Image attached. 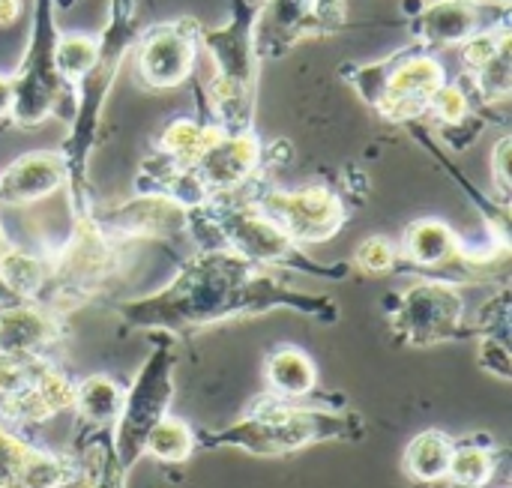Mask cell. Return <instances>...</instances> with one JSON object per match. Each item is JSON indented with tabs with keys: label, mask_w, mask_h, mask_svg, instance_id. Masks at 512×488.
Listing matches in <instances>:
<instances>
[{
	"label": "cell",
	"mask_w": 512,
	"mask_h": 488,
	"mask_svg": "<svg viewBox=\"0 0 512 488\" xmlns=\"http://www.w3.org/2000/svg\"><path fill=\"white\" fill-rule=\"evenodd\" d=\"M345 435H348L345 417L294 408L282 396H264L255 402L246 423L213 438V444H237L252 453L282 456V453L309 447L315 441H330V438H345Z\"/></svg>",
	"instance_id": "obj_1"
},
{
	"label": "cell",
	"mask_w": 512,
	"mask_h": 488,
	"mask_svg": "<svg viewBox=\"0 0 512 488\" xmlns=\"http://www.w3.org/2000/svg\"><path fill=\"white\" fill-rule=\"evenodd\" d=\"M168 399H171V357L156 354L141 369L132 393H126L123 399V411L117 420V450L123 468H129L144 450V438L165 417Z\"/></svg>",
	"instance_id": "obj_2"
},
{
	"label": "cell",
	"mask_w": 512,
	"mask_h": 488,
	"mask_svg": "<svg viewBox=\"0 0 512 488\" xmlns=\"http://www.w3.org/2000/svg\"><path fill=\"white\" fill-rule=\"evenodd\" d=\"M462 324V297L447 285H420L405 294L396 315V330L414 345L453 339Z\"/></svg>",
	"instance_id": "obj_3"
},
{
	"label": "cell",
	"mask_w": 512,
	"mask_h": 488,
	"mask_svg": "<svg viewBox=\"0 0 512 488\" xmlns=\"http://www.w3.org/2000/svg\"><path fill=\"white\" fill-rule=\"evenodd\" d=\"M54 336V321L45 318L39 309L15 306L0 312V354L36 357V351L45 348Z\"/></svg>",
	"instance_id": "obj_4"
},
{
	"label": "cell",
	"mask_w": 512,
	"mask_h": 488,
	"mask_svg": "<svg viewBox=\"0 0 512 488\" xmlns=\"http://www.w3.org/2000/svg\"><path fill=\"white\" fill-rule=\"evenodd\" d=\"M192 66V45L180 33H156L141 54V72L153 84H177Z\"/></svg>",
	"instance_id": "obj_5"
},
{
	"label": "cell",
	"mask_w": 512,
	"mask_h": 488,
	"mask_svg": "<svg viewBox=\"0 0 512 488\" xmlns=\"http://www.w3.org/2000/svg\"><path fill=\"white\" fill-rule=\"evenodd\" d=\"M267 381H270L273 396L303 399V396H309L315 390L318 372H315V363L303 351H297V348H279L267 360Z\"/></svg>",
	"instance_id": "obj_6"
},
{
	"label": "cell",
	"mask_w": 512,
	"mask_h": 488,
	"mask_svg": "<svg viewBox=\"0 0 512 488\" xmlns=\"http://www.w3.org/2000/svg\"><path fill=\"white\" fill-rule=\"evenodd\" d=\"M441 66L435 60H411L405 63L393 78H390V87H387V99L396 105V108H405V111H414L420 108L426 99H432V93L441 87Z\"/></svg>",
	"instance_id": "obj_7"
},
{
	"label": "cell",
	"mask_w": 512,
	"mask_h": 488,
	"mask_svg": "<svg viewBox=\"0 0 512 488\" xmlns=\"http://www.w3.org/2000/svg\"><path fill=\"white\" fill-rule=\"evenodd\" d=\"M453 450H456V444L447 435L435 432V429L417 435L411 441L408 453H405L408 477H414L417 483H441V480H447Z\"/></svg>",
	"instance_id": "obj_8"
},
{
	"label": "cell",
	"mask_w": 512,
	"mask_h": 488,
	"mask_svg": "<svg viewBox=\"0 0 512 488\" xmlns=\"http://www.w3.org/2000/svg\"><path fill=\"white\" fill-rule=\"evenodd\" d=\"M123 399H126V390L117 387L111 378L105 375H93L87 378L81 387H75V408L78 414L93 423V426H108V423H117L120 420V411H123Z\"/></svg>",
	"instance_id": "obj_9"
},
{
	"label": "cell",
	"mask_w": 512,
	"mask_h": 488,
	"mask_svg": "<svg viewBox=\"0 0 512 488\" xmlns=\"http://www.w3.org/2000/svg\"><path fill=\"white\" fill-rule=\"evenodd\" d=\"M57 183V165L54 156H24V162H18L12 168V174H6L3 189L15 192L18 198H39L48 189H54Z\"/></svg>",
	"instance_id": "obj_10"
},
{
	"label": "cell",
	"mask_w": 512,
	"mask_h": 488,
	"mask_svg": "<svg viewBox=\"0 0 512 488\" xmlns=\"http://www.w3.org/2000/svg\"><path fill=\"white\" fill-rule=\"evenodd\" d=\"M144 447L162 462H186L195 450V435L183 420L162 417L144 438Z\"/></svg>",
	"instance_id": "obj_11"
},
{
	"label": "cell",
	"mask_w": 512,
	"mask_h": 488,
	"mask_svg": "<svg viewBox=\"0 0 512 488\" xmlns=\"http://www.w3.org/2000/svg\"><path fill=\"white\" fill-rule=\"evenodd\" d=\"M495 474V459L483 447H456L450 459L447 480L453 488H483Z\"/></svg>",
	"instance_id": "obj_12"
},
{
	"label": "cell",
	"mask_w": 512,
	"mask_h": 488,
	"mask_svg": "<svg viewBox=\"0 0 512 488\" xmlns=\"http://www.w3.org/2000/svg\"><path fill=\"white\" fill-rule=\"evenodd\" d=\"M453 252V237L438 222H420L408 231V255L420 264H438Z\"/></svg>",
	"instance_id": "obj_13"
},
{
	"label": "cell",
	"mask_w": 512,
	"mask_h": 488,
	"mask_svg": "<svg viewBox=\"0 0 512 488\" xmlns=\"http://www.w3.org/2000/svg\"><path fill=\"white\" fill-rule=\"evenodd\" d=\"M33 447H27L21 438H15L12 432L0 429V488H12L18 480V474L24 471V465L33 459Z\"/></svg>",
	"instance_id": "obj_14"
},
{
	"label": "cell",
	"mask_w": 512,
	"mask_h": 488,
	"mask_svg": "<svg viewBox=\"0 0 512 488\" xmlns=\"http://www.w3.org/2000/svg\"><path fill=\"white\" fill-rule=\"evenodd\" d=\"M0 279H3V285H6L12 294L27 297V294H33L36 285H39V270H36V264H33L30 258L12 252V255H6V258L0 261Z\"/></svg>",
	"instance_id": "obj_15"
},
{
	"label": "cell",
	"mask_w": 512,
	"mask_h": 488,
	"mask_svg": "<svg viewBox=\"0 0 512 488\" xmlns=\"http://www.w3.org/2000/svg\"><path fill=\"white\" fill-rule=\"evenodd\" d=\"M429 27L441 39H459L471 30V12L462 3H441L432 9Z\"/></svg>",
	"instance_id": "obj_16"
},
{
	"label": "cell",
	"mask_w": 512,
	"mask_h": 488,
	"mask_svg": "<svg viewBox=\"0 0 512 488\" xmlns=\"http://www.w3.org/2000/svg\"><path fill=\"white\" fill-rule=\"evenodd\" d=\"M57 60H60V69L69 72V75H81L93 66L96 60V45L87 39V36H69L63 39L60 51H57Z\"/></svg>",
	"instance_id": "obj_17"
},
{
	"label": "cell",
	"mask_w": 512,
	"mask_h": 488,
	"mask_svg": "<svg viewBox=\"0 0 512 488\" xmlns=\"http://www.w3.org/2000/svg\"><path fill=\"white\" fill-rule=\"evenodd\" d=\"M165 144H168L171 153H177V156H183V159H192V156L204 153V135H201V129H198L195 123H189V120L174 123V126L168 129V135H165Z\"/></svg>",
	"instance_id": "obj_18"
},
{
	"label": "cell",
	"mask_w": 512,
	"mask_h": 488,
	"mask_svg": "<svg viewBox=\"0 0 512 488\" xmlns=\"http://www.w3.org/2000/svg\"><path fill=\"white\" fill-rule=\"evenodd\" d=\"M357 261H360L366 270H372V273H381V270H390V267H393V261H396V252H393V246H390L387 240L375 237V240H369V243H363V246H360V252H357Z\"/></svg>",
	"instance_id": "obj_19"
},
{
	"label": "cell",
	"mask_w": 512,
	"mask_h": 488,
	"mask_svg": "<svg viewBox=\"0 0 512 488\" xmlns=\"http://www.w3.org/2000/svg\"><path fill=\"white\" fill-rule=\"evenodd\" d=\"M432 105H435V111L444 117V120H462L465 117V111H468V99H465V93L459 90V87H438L435 93H432Z\"/></svg>",
	"instance_id": "obj_20"
},
{
	"label": "cell",
	"mask_w": 512,
	"mask_h": 488,
	"mask_svg": "<svg viewBox=\"0 0 512 488\" xmlns=\"http://www.w3.org/2000/svg\"><path fill=\"white\" fill-rule=\"evenodd\" d=\"M480 363H483V369H489V372L498 375L501 381L510 378V351H507L504 342L486 339L483 348H480Z\"/></svg>",
	"instance_id": "obj_21"
},
{
	"label": "cell",
	"mask_w": 512,
	"mask_h": 488,
	"mask_svg": "<svg viewBox=\"0 0 512 488\" xmlns=\"http://www.w3.org/2000/svg\"><path fill=\"white\" fill-rule=\"evenodd\" d=\"M21 15V0H0V27L12 24Z\"/></svg>",
	"instance_id": "obj_22"
},
{
	"label": "cell",
	"mask_w": 512,
	"mask_h": 488,
	"mask_svg": "<svg viewBox=\"0 0 512 488\" xmlns=\"http://www.w3.org/2000/svg\"><path fill=\"white\" fill-rule=\"evenodd\" d=\"M9 102H12V87H9L6 78H0V114L9 111Z\"/></svg>",
	"instance_id": "obj_23"
},
{
	"label": "cell",
	"mask_w": 512,
	"mask_h": 488,
	"mask_svg": "<svg viewBox=\"0 0 512 488\" xmlns=\"http://www.w3.org/2000/svg\"><path fill=\"white\" fill-rule=\"evenodd\" d=\"M93 488H120V486H111V483H105V480H99V483H96V486Z\"/></svg>",
	"instance_id": "obj_24"
}]
</instances>
